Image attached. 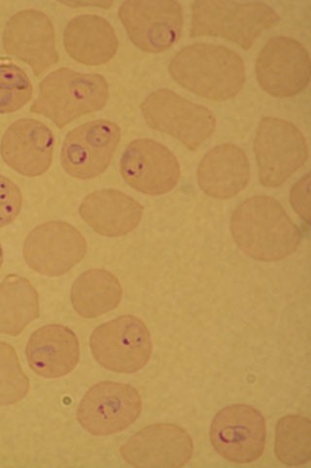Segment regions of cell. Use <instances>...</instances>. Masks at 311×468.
Segmentation results:
<instances>
[{
	"mask_svg": "<svg viewBox=\"0 0 311 468\" xmlns=\"http://www.w3.org/2000/svg\"><path fill=\"white\" fill-rule=\"evenodd\" d=\"M233 239L241 250L261 261L284 260L297 250L302 234L277 200L251 197L236 208L231 219Z\"/></svg>",
	"mask_w": 311,
	"mask_h": 468,
	"instance_id": "obj_1",
	"label": "cell"
},
{
	"mask_svg": "<svg viewBox=\"0 0 311 468\" xmlns=\"http://www.w3.org/2000/svg\"><path fill=\"white\" fill-rule=\"evenodd\" d=\"M172 79L201 97L225 101L233 98L245 83L243 58L214 44H192L177 53L171 64Z\"/></svg>",
	"mask_w": 311,
	"mask_h": 468,
	"instance_id": "obj_2",
	"label": "cell"
},
{
	"mask_svg": "<svg viewBox=\"0 0 311 468\" xmlns=\"http://www.w3.org/2000/svg\"><path fill=\"white\" fill-rule=\"evenodd\" d=\"M109 96V84L102 76L61 68L42 80L31 111L64 128L82 115L105 108Z\"/></svg>",
	"mask_w": 311,
	"mask_h": 468,
	"instance_id": "obj_3",
	"label": "cell"
},
{
	"mask_svg": "<svg viewBox=\"0 0 311 468\" xmlns=\"http://www.w3.org/2000/svg\"><path fill=\"white\" fill-rule=\"evenodd\" d=\"M278 21V14L264 3L196 2L192 5L191 37H223L248 50Z\"/></svg>",
	"mask_w": 311,
	"mask_h": 468,
	"instance_id": "obj_4",
	"label": "cell"
},
{
	"mask_svg": "<svg viewBox=\"0 0 311 468\" xmlns=\"http://www.w3.org/2000/svg\"><path fill=\"white\" fill-rule=\"evenodd\" d=\"M144 120L152 129L181 141L191 151H197L216 129L213 112L176 94L159 90L142 101Z\"/></svg>",
	"mask_w": 311,
	"mask_h": 468,
	"instance_id": "obj_5",
	"label": "cell"
},
{
	"mask_svg": "<svg viewBox=\"0 0 311 468\" xmlns=\"http://www.w3.org/2000/svg\"><path fill=\"white\" fill-rule=\"evenodd\" d=\"M101 367L122 374L143 369L152 356V340L144 322L133 315L117 317L97 327L90 339Z\"/></svg>",
	"mask_w": 311,
	"mask_h": 468,
	"instance_id": "obj_6",
	"label": "cell"
},
{
	"mask_svg": "<svg viewBox=\"0 0 311 468\" xmlns=\"http://www.w3.org/2000/svg\"><path fill=\"white\" fill-rule=\"evenodd\" d=\"M254 153L261 184L278 187L304 166L308 146L302 132L293 123L264 117L257 129Z\"/></svg>",
	"mask_w": 311,
	"mask_h": 468,
	"instance_id": "obj_7",
	"label": "cell"
},
{
	"mask_svg": "<svg viewBox=\"0 0 311 468\" xmlns=\"http://www.w3.org/2000/svg\"><path fill=\"white\" fill-rule=\"evenodd\" d=\"M141 411L142 399L136 388L107 380L86 392L78 410V420L88 433L108 436L130 428Z\"/></svg>",
	"mask_w": 311,
	"mask_h": 468,
	"instance_id": "obj_8",
	"label": "cell"
},
{
	"mask_svg": "<svg viewBox=\"0 0 311 468\" xmlns=\"http://www.w3.org/2000/svg\"><path fill=\"white\" fill-rule=\"evenodd\" d=\"M210 434L212 444L222 458L234 463H254L264 451L266 422L254 407L231 405L215 416Z\"/></svg>",
	"mask_w": 311,
	"mask_h": 468,
	"instance_id": "obj_9",
	"label": "cell"
},
{
	"mask_svg": "<svg viewBox=\"0 0 311 468\" xmlns=\"http://www.w3.org/2000/svg\"><path fill=\"white\" fill-rule=\"evenodd\" d=\"M119 18L130 41L148 53L171 49L180 40L184 23L181 5L167 0L126 2Z\"/></svg>",
	"mask_w": 311,
	"mask_h": 468,
	"instance_id": "obj_10",
	"label": "cell"
},
{
	"mask_svg": "<svg viewBox=\"0 0 311 468\" xmlns=\"http://www.w3.org/2000/svg\"><path fill=\"white\" fill-rule=\"evenodd\" d=\"M121 140L119 126L109 121H94L73 129L63 144L64 170L78 180H91L111 164Z\"/></svg>",
	"mask_w": 311,
	"mask_h": 468,
	"instance_id": "obj_11",
	"label": "cell"
},
{
	"mask_svg": "<svg viewBox=\"0 0 311 468\" xmlns=\"http://www.w3.org/2000/svg\"><path fill=\"white\" fill-rule=\"evenodd\" d=\"M87 249V241L78 229L66 222H48L28 234L24 258L37 273L57 277L78 265Z\"/></svg>",
	"mask_w": 311,
	"mask_h": 468,
	"instance_id": "obj_12",
	"label": "cell"
},
{
	"mask_svg": "<svg viewBox=\"0 0 311 468\" xmlns=\"http://www.w3.org/2000/svg\"><path fill=\"white\" fill-rule=\"evenodd\" d=\"M256 77L262 90L277 98L298 95L310 80V58L303 44L293 38H272L256 62Z\"/></svg>",
	"mask_w": 311,
	"mask_h": 468,
	"instance_id": "obj_13",
	"label": "cell"
},
{
	"mask_svg": "<svg viewBox=\"0 0 311 468\" xmlns=\"http://www.w3.org/2000/svg\"><path fill=\"white\" fill-rule=\"evenodd\" d=\"M120 169L130 186L152 197L171 192L181 178L179 160L166 145L151 139L131 142L123 154Z\"/></svg>",
	"mask_w": 311,
	"mask_h": 468,
	"instance_id": "obj_14",
	"label": "cell"
},
{
	"mask_svg": "<svg viewBox=\"0 0 311 468\" xmlns=\"http://www.w3.org/2000/svg\"><path fill=\"white\" fill-rule=\"evenodd\" d=\"M121 456L135 467L179 468L194 453L191 435L173 423H155L133 435L121 447Z\"/></svg>",
	"mask_w": 311,
	"mask_h": 468,
	"instance_id": "obj_15",
	"label": "cell"
},
{
	"mask_svg": "<svg viewBox=\"0 0 311 468\" xmlns=\"http://www.w3.org/2000/svg\"><path fill=\"white\" fill-rule=\"evenodd\" d=\"M5 52L42 76L58 61L53 24L47 14L35 9L14 15L5 28Z\"/></svg>",
	"mask_w": 311,
	"mask_h": 468,
	"instance_id": "obj_16",
	"label": "cell"
},
{
	"mask_svg": "<svg viewBox=\"0 0 311 468\" xmlns=\"http://www.w3.org/2000/svg\"><path fill=\"white\" fill-rule=\"evenodd\" d=\"M55 138L46 124L32 119L14 122L0 144L5 163L26 177H38L52 165Z\"/></svg>",
	"mask_w": 311,
	"mask_h": 468,
	"instance_id": "obj_17",
	"label": "cell"
},
{
	"mask_svg": "<svg viewBox=\"0 0 311 468\" xmlns=\"http://www.w3.org/2000/svg\"><path fill=\"white\" fill-rule=\"evenodd\" d=\"M26 354L29 367L38 376L58 378L69 375L80 360V344L76 333L64 325L51 324L29 338Z\"/></svg>",
	"mask_w": 311,
	"mask_h": 468,
	"instance_id": "obj_18",
	"label": "cell"
},
{
	"mask_svg": "<svg viewBox=\"0 0 311 468\" xmlns=\"http://www.w3.org/2000/svg\"><path fill=\"white\" fill-rule=\"evenodd\" d=\"M142 205L116 189L97 190L84 198L79 207L83 221L99 236L121 238L141 222Z\"/></svg>",
	"mask_w": 311,
	"mask_h": 468,
	"instance_id": "obj_19",
	"label": "cell"
},
{
	"mask_svg": "<svg viewBox=\"0 0 311 468\" xmlns=\"http://www.w3.org/2000/svg\"><path fill=\"white\" fill-rule=\"evenodd\" d=\"M250 180V164L238 145L215 146L202 159L198 182L202 192L213 198L226 200L238 196Z\"/></svg>",
	"mask_w": 311,
	"mask_h": 468,
	"instance_id": "obj_20",
	"label": "cell"
},
{
	"mask_svg": "<svg viewBox=\"0 0 311 468\" xmlns=\"http://www.w3.org/2000/svg\"><path fill=\"white\" fill-rule=\"evenodd\" d=\"M64 44L73 60L92 67L109 63L119 48L110 23L90 14L81 15L67 24Z\"/></svg>",
	"mask_w": 311,
	"mask_h": 468,
	"instance_id": "obj_21",
	"label": "cell"
},
{
	"mask_svg": "<svg viewBox=\"0 0 311 468\" xmlns=\"http://www.w3.org/2000/svg\"><path fill=\"white\" fill-rule=\"evenodd\" d=\"M73 309L84 318H96L115 310L123 298L118 278L106 270L83 272L71 288Z\"/></svg>",
	"mask_w": 311,
	"mask_h": 468,
	"instance_id": "obj_22",
	"label": "cell"
},
{
	"mask_svg": "<svg viewBox=\"0 0 311 468\" xmlns=\"http://www.w3.org/2000/svg\"><path fill=\"white\" fill-rule=\"evenodd\" d=\"M40 315L38 292L25 277L11 274L0 283V334L19 335Z\"/></svg>",
	"mask_w": 311,
	"mask_h": 468,
	"instance_id": "obj_23",
	"label": "cell"
},
{
	"mask_svg": "<svg viewBox=\"0 0 311 468\" xmlns=\"http://www.w3.org/2000/svg\"><path fill=\"white\" fill-rule=\"evenodd\" d=\"M275 456L287 466H301L311 459V423L302 416L280 419L275 430Z\"/></svg>",
	"mask_w": 311,
	"mask_h": 468,
	"instance_id": "obj_24",
	"label": "cell"
},
{
	"mask_svg": "<svg viewBox=\"0 0 311 468\" xmlns=\"http://www.w3.org/2000/svg\"><path fill=\"white\" fill-rule=\"evenodd\" d=\"M29 391V379L24 373L16 350L0 342V406L22 401Z\"/></svg>",
	"mask_w": 311,
	"mask_h": 468,
	"instance_id": "obj_25",
	"label": "cell"
},
{
	"mask_svg": "<svg viewBox=\"0 0 311 468\" xmlns=\"http://www.w3.org/2000/svg\"><path fill=\"white\" fill-rule=\"evenodd\" d=\"M31 80L18 66L0 64V113L18 112L32 100Z\"/></svg>",
	"mask_w": 311,
	"mask_h": 468,
	"instance_id": "obj_26",
	"label": "cell"
},
{
	"mask_svg": "<svg viewBox=\"0 0 311 468\" xmlns=\"http://www.w3.org/2000/svg\"><path fill=\"white\" fill-rule=\"evenodd\" d=\"M23 197L19 186L0 175V228L15 221L22 209Z\"/></svg>",
	"mask_w": 311,
	"mask_h": 468,
	"instance_id": "obj_27",
	"label": "cell"
},
{
	"mask_svg": "<svg viewBox=\"0 0 311 468\" xmlns=\"http://www.w3.org/2000/svg\"><path fill=\"white\" fill-rule=\"evenodd\" d=\"M309 187L310 177L309 174H307L306 177L293 186L290 196L293 209L297 212L306 223H309L310 218Z\"/></svg>",
	"mask_w": 311,
	"mask_h": 468,
	"instance_id": "obj_28",
	"label": "cell"
},
{
	"mask_svg": "<svg viewBox=\"0 0 311 468\" xmlns=\"http://www.w3.org/2000/svg\"><path fill=\"white\" fill-rule=\"evenodd\" d=\"M66 5H69V6H90V5H93V6H98V7H101V8H109L113 4L112 3H69V4H65Z\"/></svg>",
	"mask_w": 311,
	"mask_h": 468,
	"instance_id": "obj_29",
	"label": "cell"
},
{
	"mask_svg": "<svg viewBox=\"0 0 311 468\" xmlns=\"http://www.w3.org/2000/svg\"><path fill=\"white\" fill-rule=\"evenodd\" d=\"M4 263V250L2 245H0V269H2Z\"/></svg>",
	"mask_w": 311,
	"mask_h": 468,
	"instance_id": "obj_30",
	"label": "cell"
}]
</instances>
